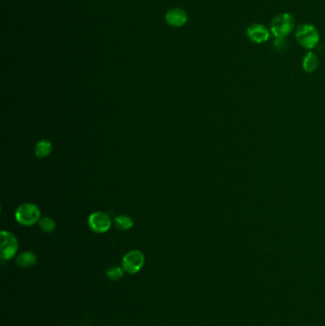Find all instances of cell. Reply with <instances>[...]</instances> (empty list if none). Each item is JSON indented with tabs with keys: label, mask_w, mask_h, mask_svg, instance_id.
Segmentation results:
<instances>
[{
	"label": "cell",
	"mask_w": 325,
	"mask_h": 326,
	"mask_svg": "<svg viewBox=\"0 0 325 326\" xmlns=\"http://www.w3.org/2000/svg\"><path fill=\"white\" fill-rule=\"evenodd\" d=\"M318 67V57L314 52H308L302 59V68L306 73H314Z\"/></svg>",
	"instance_id": "11"
},
{
	"label": "cell",
	"mask_w": 325,
	"mask_h": 326,
	"mask_svg": "<svg viewBox=\"0 0 325 326\" xmlns=\"http://www.w3.org/2000/svg\"><path fill=\"white\" fill-rule=\"evenodd\" d=\"M18 250V241L17 237L9 231L1 232V247L0 257L2 260L8 261L13 259Z\"/></svg>",
	"instance_id": "5"
},
{
	"label": "cell",
	"mask_w": 325,
	"mask_h": 326,
	"mask_svg": "<svg viewBox=\"0 0 325 326\" xmlns=\"http://www.w3.org/2000/svg\"><path fill=\"white\" fill-rule=\"evenodd\" d=\"M15 218L17 223L23 226H33L41 219L40 209L33 203H23L17 207Z\"/></svg>",
	"instance_id": "3"
},
{
	"label": "cell",
	"mask_w": 325,
	"mask_h": 326,
	"mask_svg": "<svg viewBox=\"0 0 325 326\" xmlns=\"http://www.w3.org/2000/svg\"><path fill=\"white\" fill-rule=\"evenodd\" d=\"M296 18L290 13L276 15L270 25V31L275 38H287L295 29Z\"/></svg>",
	"instance_id": "2"
},
{
	"label": "cell",
	"mask_w": 325,
	"mask_h": 326,
	"mask_svg": "<svg viewBox=\"0 0 325 326\" xmlns=\"http://www.w3.org/2000/svg\"><path fill=\"white\" fill-rule=\"evenodd\" d=\"M88 226L93 232L98 234H103L110 230L112 226V220L109 215L104 212L97 211L89 215Z\"/></svg>",
	"instance_id": "6"
},
{
	"label": "cell",
	"mask_w": 325,
	"mask_h": 326,
	"mask_svg": "<svg viewBox=\"0 0 325 326\" xmlns=\"http://www.w3.org/2000/svg\"><path fill=\"white\" fill-rule=\"evenodd\" d=\"M53 151V144L48 139H41L34 145V155L38 159L48 158Z\"/></svg>",
	"instance_id": "9"
},
{
	"label": "cell",
	"mask_w": 325,
	"mask_h": 326,
	"mask_svg": "<svg viewBox=\"0 0 325 326\" xmlns=\"http://www.w3.org/2000/svg\"><path fill=\"white\" fill-rule=\"evenodd\" d=\"M106 275L109 279L113 280V281H116L118 279L123 277L124 275V270L122 269V267H118V266H112L110 267L107 272Z\"/></svg>",
	"instance_id": "14"
},
{
	"label": "cell",
	"mask_w": 325,
	"mask_h": 326,
	"mask_svg": "<svg viewBox=\"0 0 325 326\" xmlns=\"http://www.w3.org/2000/svg\"><path fill=\"white\" fill-rule=\"evenodd\" d=\"M114 227L119 231H127L134 226V221L130 215H119L114 219Z\"/></svg>",
	"instance_id": "12"
},
{
	"label": "cell",
	"mask_w": 325,
	"mask_h": 326,
	"mask_svg": "<svg viewBox=\"0 0 325 326\" xmlns=\"http://www.w3.org/2000/svg\"><path fill=\"white\" fill-rule=\"evenodd\" d=\"M37 262L36 256L31 251H26L17 256L16 263L21 268H31Z\"/></svg>",
	"instance_id": "10"
},
{
	"label": "cell",
	"mask_w": 325,
	"mask_h": 326,
	"mask_svg": "<svg viewBox=\"0 0 325 326\" xmlns=\"http://www.w3.org/2000/svg\"><path fill=\"white\" fill-rule=\"evenodd\" d=\"M295 38L301 47L312 50L316 48L319 42V32L316 26L310 23H302L296 29Z\"/></svg>",
	"instance_id": "1"
},
{
	"label": "cell",
	"mask_w": 325,
	"mask_h": 326,
	"mask_svg": "<svg viewBox=\"0 0 325 326\" xmlns=\"http://www.w3.org/2000/svg\"><path fill=\"white\" fill-rule=\"evenodd\" d=\"M145 263V256L139 250H132L122 259V269L131 275L137 274Z\"/></svg>",
	"instance_id": "4"
},
{
	"label": "cell",
	"mask_w": 325,
	"mask_h": 326,
	"mask_svg": "<svg viewBox=\"0 0 325 326\" xmlns=\"http://www.w3.org/2000/svg\"><path fill=\"white\" fill-rule=\"evenodd\" d=\"M38 225H39L40 230L42 232H45V233H52V232L56 230V228H57L56 222L53 219L49 218V216L41 218L39 222H38Z\"/></svg>",
	"instance_id": "13"
},
{
	"label": "cell",
	"mask_w": 325,
	"mask_h": 326,
	"mask_svg": "<svg viewBox=\"0 0 325 326\" xmlns=\"http://www.w3.org/2000/svg\"><path fill=\"white\" fill-rule=\"evenodd\" d=\"M247 38L256 44H262L270 40L271 31L264 25L255 23L250 25L246 30Z\"/></svg>",
	"instance_id": "7"
},
{
	"label": "cell",
	"mask_w": 325,
	"mask_h": 326,
	"mask_svg": "<svg viewBox=\"0 0 325 326\" xmlns=\"http://www.w3.org/2000/svg\"><path fill=\"white\" fill-rule=\"evenodd\" d=\"M165 20L168 24L173 27H181L187 22V13L182 9H172L169 12H167L165 16Z\"/></svg>",
	"instance_id": "8"
},
{
	"label": "cell",
	"mask_w": 325,
	"mask_h": 326,
	"mask_svg": "<svg viewBox=\"0 0 325 326\" xmlns=\"http://www.w3.org/2000/svg\"><path fill=\"white\" fill-rule=\"evenodd\" d=\"M274 47L278 52L285 51L288 47V41L286 40V38H275Z\"/></svg>",
	"instance_id": "15"
}]
</instances>
